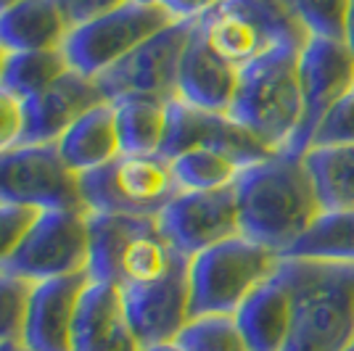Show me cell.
<instances>
[{
    "label": "cell",
    "instance_id": "cell-1",
    "mask_svg": "<svg viewBox=\"0 0 354 351\" xmlns=\"http://www.w3.org/2000/svg\"><path fill=\"white\" fill-rule=\"evenodd\" d=\"M236 198L241 235L281 256L325 211L304 156L286 151L241 169Z\"/></svg>",
    "mask_w": 354,
    "mask_h": 351
},
{
    "label": "cell",
    "instance_id": "cell-2",
    "mask_svg": "<svg viewBox=\"0 0 354 351\" xmlns=\"http://www.w3.org/2000/svg\"><path fill=\"white\" fill-rule=\"evenodd\" d=\"M294 317L283 351H346L354 343V264L283 259Z\"/></svg>",
    "mask_w": 354,
    "mask_h": 351
},
{
    "label": "cell",
    "instance_id": "cell-3",
    "mask_svg": "<svg viewBox=\"0 0 354 351\" xmlns=\"http://www.w3.org/2000/svg\"><path fill=\"white\" fill-rule=\"evenodd\" d=\"M227 114L275 153L286 151L301 122L299 48L275 45L246 64Z\"/></svg>",
    "mask_w": 354,
    "mask_h": 351
},
{
    "label": "cell",
    "instance_id": "cell-4",
    "mask_svg": "<svg viewBox=\"0 0 354 351\" xmlns=\"http://www.w3.org/2000/svg\"><path fill=\"white\" fill-rule=\"evenodd\" d=\"M88 275L119 291L164 278L185 256L177 254L159 230L156 217L88 211Z\"/></svg>",
    "mask_w": 354,
    "mask_h": 351
},
{
    "label": "cell",
    "instance_id": "cell-5",
    "mask_svg": "<svg viewBox=\"0 0 354 351\" xmlns=\"http://www.w3.org/2000/svg\"><path fill=\"white\" fill-rule=\"evenodd\" d=\"M283 264V256L254 243L246 235L227 238L188 259L191 317L236 314L238 307L270 280Z\"/></svg>",
    "mask_w": 354,
    "mask_h": 351
},
{
    "label": "cell",
    "instance_id": "cell-6",
    "mask_svg": "<svg viewBox=\"0 0 354 351\" xmlns=\"http://www.w3.org/2000/svg\"><path fill=\"white\" fill-rule=\"evenodd\" d=\"M80 204L85 211L101 214H130V217H159L162 209L175 198L177 188L169 161L153 156L122 153L104 167L77 175Z\"/></svg>",
    "mask_w": 354,
    "mask_h": 351
},
{
    "label": "cell",
    "instance_id": "cell-7",
    "mask_svg": "<svg viewBox=\"0 0 354 351\" xmlns=\"http://www.w3.org/2000/svg\"><path fill=\"white\" fill-rule=\"evenodd\" d=\"M172 21L175 19L159 3L146 6V3L127 0L109 14L72 27L61 53L72 72L95 79L111 66H117L122 59H127L148 37L169 27Z\"/></svg>",
    "mask_w": 354,
    "mask_h": 351
},
{
    "label": "cell",
    "instance_id": "cell-8",
    "mask_svg": "<svg viewBox=\"0 0 354 351\" xmlns=\"http://www.w3.org/2000/svg\"><path fill=\"white\" fill-rule=\"evenodd\" d=\"M88 211L82 206H64L37 211L6 269L30 283H40L74 272H88Z\"/></svg>",
    "mask_w": 354,
    "mask_h": 351
},
{
    "label": "cell",
    "instance_id": "cell-9",
    "mask_svg": "<svg viewBox=\"0 0 354 351\" xmlns=\"http://www.w3.org/2000/svg\"><path fill=\"white\" fill-rule=\"evenodd\" d=\"M196 21H172L169 27L138 45L127 59L95 77L109 103L122 98H148L169 103L177 98V72Z\"/></svg>",
    "mask_w": 354,
    "mask_h": 351
},
{
    "label": "cell",
    "instance_id": "cell-10",
    "mask_svg": "<svg viewBox=\"0 0 354 351\" xmlns=\"http://www.w3.org/2000/svg\"><path fill=\"white\" fill-rule=\"evenodd\" d=\"M0 204L37 211L82 206L77 175L64 164L56 143H21L0 153Z\"/></svg>",
    "mask_w": 354,
    "mask_h": 351
},
{
    "label": "cell",
    "instance_id": "cell-11",
    "mask_svg": "<svg viewBox=\"0 0 354 351\" xmlns=\"http://www.w3.org/2000/svg\"><path fill=\"white\" fill-rule=\"evenodd\" d=\"M301 122L286 153L304 156L325 114L354 90V56L344 40L310 37L299 50Z\"/></svg>",
    "mask_w": 354,
    "mask_h": 351
},
{
    "label": "cell",
    "instance_id": "cell-12",
    "mask_svg": "<svg viewBox=\"0 0 354 351\" xmlns=\"http://www.w3.org/2000/svg\"><path fill=\"white\" fill-rule=\"evenodd\" d=\"M156 222L169 246L185 259L236 238L241 235L236 182L214 191H180Z\"/></svg>",
    "mask_w": 354,
    "mask_h": 351
},
{
    "label": "cell",
    "instance_id": "cell-13",
    "mask_svg": "<svg viewBox=\"0 0 354 351\" xmlns=\"http://www.w3.org/2000/svg\"><path fill=\"white\" fill-rule=\"evenodd\" d=\"M191 148H212L238 161L243 169L257 161L270 159L275 151L265 146L257 135H251L243 124H238L230 114L204 111L183 101L167 103V127L159 156L175 159L177 153Z\"/></svg>",
    "mask_w": 354,
    "mask_h": 351
},
{
    "label": "cell",
    "instance_id": "cell-14",
    "mask_svg": "<svg viewBox=\"0 0 354 351\" xmlns=\"http://www.w3.org/2000/svg\"><path fill=\"white\" fill-rule=\"evenodd\" d=\"M124 314L140 346L167 343L191 322L188 259L175 264L164 278L122 291Z\"/></svg>",
    "mask_w": 354,
    "mask_h": 351
},
{
    "label": "cell",
    "instance_id": "cell-15",
    "mask_svg": "<svg viewBox=\"0 0 354 351\" xmlns=\"http://www.w3.org/2000/svg\"><path fill=\"white\" fill-rule=\"evenodd\" d=\"M88 283V272L32 283L21 346L27 351H72L74 320Z\"/></svg>",
    "mask_w": 354,
    "mask_h": 351
},
{
    "label": "cell",
    "instance_id": "cell-16",
    "mask_svg": "<svg viewBox=\"0 0 354 351\" xmlns=\"http://www.w3.org/2000/svg\"><path fill=\"white\" fill-rule=\"evenodd\" d=\"M98 103H106L98 82L69 69L43 95L24 101V143H56L77 119Z\"/></svg>",
    "mask_w": 354,
    "mask_h": 351
},
{
    "label": "cell",
    "instance_id": "cell-17",
    "mask_svg": "<svg viewBox=\"0 0 354 351\" xmlns=\"http://www.w3.org/2000/svg\"><path fill=\"white\" fill-rule=\"evenodd\" d=\"M238 74H241V69L220 59L209 48V43L198 30V21H196L191 37L185 43V50H183V59H180L177 101L204 108V111L227 114L230 103L236 98Z\"/></svg>",
    "mask_w": 354,
    "mask_h": 351
},
{
    "label": "cell",
    "instance_id": "cell-18",
    "mask_svg": "<svg viewBox=\"0 0 354 351\" xmlns=\"http://www.w3.org/2000/svg\"><path fill=\"white\" fill-rule=\"evenodd\" d=\"M72 351H140L119 288L95 280L88 283L74 320Z\"/></svg>",
    "mask_w": 354,
    "mask_h": 351
},
{
    "label": "cell",
    "instance_id": "cell-19",
    "mask_svg": "<svg viewBox=\"0 0 354 351\" xmlns=\"http://www.w3.org/2000/svg\"><path fill=\"white\" fill-rule=\"evenodd\" d=\"M233 317L249 351H283L294 317V291L283 264L238 307Z\"/></svg>",
    "mask_w": 354,
    "mask_h": 351
},
{
    "label": "cell",
    "instance_id": "cell-20",
    "mask_svg": "<svg viewBox=\"0 0 354 351\" xmlns=\"http://www.w3.org/2000/svg\"><path fill=\"white\" fill-rule=\"evenodd\" d=\"M72 32V21L59 0H21L0 14V48L6 53L61 50Z\"/></svg>",
    "mask_w": 354,
    "mask_h": 351
},
{
    "label": "cell",
    "instance_id": "cell-21",
    "mask_svg": "<svg viewBox=\"0 0 354 351\" xmlns=\"http://www.w3.org/2000/svg\"><path fill=\"white\" fill-rule=\"evenodd\" d=\"M198 30L209 48L236 69H243L246 64L278 45L275 37L236 0H225L212 14L204 16L198 21Z\"/></svg>",
    "mask_w": 354,
    "mask_h": 351
},
{
    "label": "cell",
    "instance_id": "cell-22",
    "mask_svg": "<svg viewBox=\"0 0 354 351\" xmlns=\"http://www.w3.org/2000/svg\"><path fill=\"white\" fill-rule=\"evenodd\" d=\"M59 156L74 175L90 172L95 167H104L109 161L122 156L117 135V119L114 106L106 101L90 108L88 114L74 122L69 130L56 140Z\"/></svg>",
    "mask_w": 354,
    "mask_h": 351
},
{
    "label": "cell",
    "instance_id": "cell-23",
    "mask_svg": "<svg viewBox=\"0 0 354 351\" xmlns=\"http://www.w3.org/2000/svg\"><path fill=\"white\" fill-rule=\"evenodd\" d=\"M283 259L354 264V209H325Z\"/></svg>",
    "mask_w": 354,
    "mask_h": 351
},
{
    "label": "cell",
    "instance_id": "cell-24",
    "mask_svg": "<svg viewBox=\"0 0 354 351\" xmlns=\"http://www.w3.org/2000/svg\"><path fill=\"white\" fill-rule=\"evenodd\" d=\"M119 148L127 156H153L162 151L167 127V103L148 98L114 101Z\"/></svg>",
    "mask_w": 354,
    "mask_h": 351
},
{
    "label": "cell",
    "instance_id": "cell-25",
    "mask_svg": "<svg viewBox=\"0 0 354 351\" xmlns=\"http://www.w3.org/2000/svg\"><path fill=\"white\" fill-rule=\"evenodd\" d=\"M69 72V64L61 50H24V53H8L0 88L14 93L21 101H32L43 95L53 82H59Z\"/></svg>",
    "mask_w": 354,
    "mask_h": 351
},
{
    "label": "cell",
    "instance_id": "cell-26",
    "mask_svg": "<svg viewBox=\"0 0 354 351\" xmlns=\"http://www.w3.org/2000/svg\"><path fill=\"white\" fill-rule=\"evenodd\" d=\"M323 209H354V146L310 148L304 153Z\"/></svg>",
    "mask_w": 354,
    "mask_h": 351
},
{
    "label": "cell",
    "instance_id": "cell-27",
    "mask_svg": "<svg viewBox=\"0 0 354 351\" xmlns=\"http://www.w3.org/2000/svg\"><path fill=\"white\" fill-rule=\"evenodd\" d=\"M169 161V169L180 191H214L233 185L241 175V164L212 148H191L177 153Z\"/></svg>",
    "mask_w": 354,
    "mask_h": 351
},
{
    "label": "cell",
    "instance_id": "cell-28",
    "mask_svg": "<svg viewBox=\"0 0 354 351\" xmlns=\"http://www.w3.org/2000/svg\"><path fill=\"white\" fill-rule=\"evenodd\" d=\"M185 351H249L233 314H201L175 338Z\"/></svg>",
    "mask_w": 354,
    "mask_h": 351
},
{
    "label": "cell",
    "instance_id": "cell-29",
    "mask_svg": "<svg viewBox=\"0 0 354 351\" xmlns=\"http://www.w3.org/2000/svg\"><path fill=\"white\" fill-rule=\"evenodd\" d=\"M236 3H241L275 37L278 45H294L301 50L310 43V32L299 21L291 0H236Z\"/></svg>",
    "mask_w": 354,
    "mask_h": 351
},
{
    "label": "cell",
    "instance_id": "cell-30",
    "mask_svg": "<svg viewBox=\"0 0 354 351\" xmlns=\"http://www.w3.org/2000/svg\"><path fill=\"white\" fill-rule=\"evenodd\" d=\"M32 283L8 269H0V343L21 341Z\"/></svg>",
    "mask_w": 354,
    "mask_h": 351
},
{
    "label": "cell",
    "instance_id": "cell-31",
    "mask_svg": "<svg viewBox=\"0 0 354 351\" xmlns=\"http://www.w3.org/2000/svg\"><path fill=\"white\" fill-rule=\"evenodd\" d=\"M291 3L310 37L344 40L349 0H291Z\"/></svg>",
    "mask_w": 354,
    "mask_h": 351
},
{
    "label": "cell",
    "instance_id": "cell-32",
    "mask_svg": "<svg viewBox=\"0 0 354 351\" xmlns=\"http://www.w3.org/2000/svg\"><path fill=\"white\" fill-rule=\"evenodd\" d=\"M354 146V90L344 95L320 122L310 148H346Z\"/></svg>",
    "mask_w": 354,
    "mask_h": 351
},
{
    "label": "cell",
    "instance_id": "cell-33",
    "mask_svg": "<svg viewBox=\"0 0 354 351\" xmlns=\"http://www.w3.org/2000/svg\"><path fill=\"white\" fill-rule=\"evenodd\" d=\"M35 217H37V209L0 204V269H6V264L14 259Z\"/></svg>",
    "mask_w": 354,
    "mask_h": 351
},
{
    "label": "cell",
    "instance_id": "cell-34",
    "mask_svg": "<svg viewBox=\"0 0 354 351\" xmlns=\"http://www.w3.org/2000/svg\"><path fill=\"white\" fill-rule=\"evenodd\" d=\"M24 101L0 88V153L24 143Z\"/></svg>",
    "mask_w": 354,
    "mask_h": 351
},
{
    "label": "cell",
    "instance_id": "cell-35",
    "mask_svg": "<svg viewBox=\"0 0 354 351\" xmlns=\"http://www.w3.org/2000/svg\"><path fill=\"white\" fill-rule=\"evenodd\" d=\"M122 3H127V0H59L61 11L72 21V27L82 24V21H90V19H95L101 14H109Z\"/></svg>",
    "mask_w": 354,
    "mask_h": 351
},
{
    "label": "cell",
    "instance_id": "cell-36",
    "mask_svg": "<svg viewBox=\"0 0 354 351\" xmlns=\"http://www.w3.org/2000/svg\"><path fill=\"white\" fill-rule=\"evenodd\" d=\"M222 3L225 0H159V6L175 21H201Z\"/></svg>",
    "mask_w": 354,
    "mask_h": 351
},
{
    "label": "cell",
    "instance_id": "cell-37",
    "mask_svg": "<svg viewBox=\"0 0 354 351\" xmlns=\"http://www.w3.org/2000/svg\"><path fill=\"white\" fill-rule=\"evenodd\" d=\"M344 43L354 56V0H349V14H346V32H344Z\"/></svg>",
    "mask_w": 354,
    "mask_h": 351
},
{
    "label": "cell",
    "instance_id": "cell-38",
    "mask_svg": "<svg viewBox=\"0 0 354 351\" xmlns=\"http://www.w3.org/2000/svg\"><path fill=\"white\" fill-rule=\"evenodd\" d=\"M140 351H185L177 341H167V343H151V346H140Z\"/></svg>",
    "mask_w": 354,
    "mask_h": 351
},
{
    "label": "cell",
    "instance_id": "cell-39",
    "mask_svg": "<svg viewBox=\"0 0 354 351\" xmlns=\"http://www.w3.org/2000/svg\"><path fill=\"white\" fill-rule=\"evenodd\" d=\"M0 351H27L21 346V341H11V343H0Z\"/></svg>",
    "mask_w": 354,
    "mask_h": 351
},
{
    "label": "cell",
    "instance_id": "cell-40",
    "mask_svg": "<svg viewBox=\"0 0 354 351\" xmlns=\"http://www.w3.org/2000/svg\"><path fill=\"white\" fill-rule=\"evenodd\" d=\"M16 3H21V0H0V14H3L6 8H11V6H16Z\"/></svg>",
    "mask_w": 354,
    "mask_h": 351
},
{
    "label": "cell",
    "instance_id": "cell-41",
    "mask_svg": "<svg viewBox=\"0 0 354 351\" xmlns=\"http://www.w3.org/2000/svg\"><path fill=\"white\" fill-rule=\"evenodd\" d=\"M6 59H8V53L0 48V77H3V66H6Z\"/></svg>",
    "mask_w": 354,
    "mask_h": 351
},
{
    "label": "cell",
    "instance_id": "cell-42",
    "mask_svg": "<svg viewBox=\"0 0 354 351\" xmlns=\"http://www.w3.org/2000/svg\"><path fill=\"white\" fill-rule=\"evenodd\" d=\"M135 3H146V6H156L159 0H135Z\"/></svg>",
    "mask_w": 354,
    "mask_h": 351
},
{
    "label": "cell",
    "instance_id": "cell-43",
    "mask_svg": "<svg viewBox=\"0 0 354 351\" xmlns=\"http://www.w3.org/2000/svg\"><path fill=\"white\" fill-rule=\"evenodd\" d=\"M346 351H354V343H352V346H349V349H346Z\"/></svg>",
    "mask_w": 354,
    "mask_h": 351
}]
</instances>
